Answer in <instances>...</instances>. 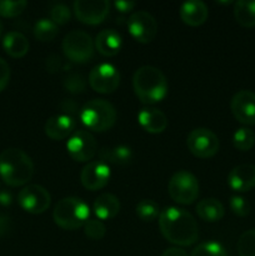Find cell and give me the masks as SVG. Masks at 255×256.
<instances>
[{"instance_id":"obj_34","label":"cell","mask_w":255,"mask_h":256,"mask_svg":"<svg viewBox=\"0 0 255 256\" xmlns=\"http://www.w3.org/2000/svg\"><path fill=\"white\" fill-rule=\"evenodd\" d=\"M86 82L80 74H70L65 78L64 88L72 94H80L85 90Z\"/></svg>"},{"instance_id":"obj_6","label":"cell","mask_w":255,"mask_h":256,"mask_svg":"<svg viewBox=\"0 0 255 256\" xmlns=\"http://www.w3.org/2000/svg\"><path fill=\"white\" fill-rule=\"evenodd\" d=\"M168 192L175 202L190 205L199 196V182L196 176L190 172L179 170L170 178Z\"/></svg>"},{"instance_id":"obj_33","label":"cell","mask_w":255,"mask_h":256,"mask_svg":"<svg viewBox=\"0 0 255 256\" xmlns=\"http://www.w3.org/2000/svg\"><path fill=\"white\" fill-rule=\"evenodd\" d=\"M50 19L56 25H64L70 22L72 12L65 4H56L50 10Z\"/></svg>"},{"instance_id":"obj_29","label":"cell","mask_w":255,"mask_h":256,"mask_svg":"<svg viewBox=\"0 0 255 256\" xmlns=\"http://www.w3.org/2000/svg\"><path fill=\"white\" fill-rule=\"evenodd\" d=\"M236 248L239 256H255V229L242 232L238 240Z\"/></svg>"},{"instance_id":"obj_38","label":"cell","mask_w":255,"mask_h":256,"mask_svg":"<svg viewBox=\"0 0 255 256\" xmlns=\"http://www.w3.org/2000/svg\"><path fill=\"white\" fill-rule=\"evenodd\" d=\"M60 108L64 112L62 114L70 115V116H72V112H76V110H79V106L74 102H72V100H64L62 102V105H60Z\"/></svg>"},{"instance_id":"obj_3","label":"cell","mask_w":255,"mask_h":256,"mask_svg":"<svg viewBox=\"0 0 255 256\" xmlns=\"http://www.w3.org/2000/svg\"><path fill=\"white\" fill-rule=\"evenodd\" d=\"M34 175V162L29 155L16 148L0 152V178L9 186L26 185Z\"/></svg>"},{"instance_id":"obj_37","label":"cell","mask_w":255,"mask_h":256,"mask_svg":"<svg viewBox=\"0 0 255 256\" xmlns=\"http://www.w3.org/2000/svg\"><path fill=\"white\" fill-rule=\"evenodd\" d=\"M135 5H136V2H132V0H116V2H114V6L120 12H132L135 8Z\"/></svg>"},{"instance_id":"obj_26","label":"cell","mask_w":255,"mask_h":256,"mask_svg":"<svg viewBox=\"0 0 255 256\" xmlns=\"http://www.w3.org/2000/svg\"><path fill=\"white\" fill-rule=\"evenodd\" d=\"M59 32V28L48 18H42L34 25V35L40 42H52Z\"/></svg>"},{"instance_id":"obj_23","label":"cell","mask_w":255,"mask_h":256,"mask_svg":"<svg viewBox=\"0 0 255 256\" xmlns=\"http://www.w3.org/2000/svg\"><path fill=\"white\" fill-rule=\"evenodd\" d=\"M196 214L202 220L208 222H216L222 219L225 214L224 205L214 198L202 199L196 205Z\"/></svg>"},{"instance_id":"obj_14","label":"cell","mask_w":255,"mask_h":256,"mask_svg":"<svg viewBox=\"0 0 255 256\" xmlns=\"http://www.w3.org/2000/svg\"><path fill=\"white\" fill-rule=\"evenodd\" d=\"M230 109L239 122L255 125V92L252 90H239L230 100Z\"/></svg>"},{"instance_id":"obj_39","label":"cell","mask_w":255,"mask_h":256,"mask_svg":"<svg viewBox=\"0 0 255 256\" xmlns=\"http://www.w3.org/2000/svg\"><path fill=\"white\" fill-rule=\"evenodd\" d=\"M60 66V58L56 55H52L46 59V68L49 69V72H55V70L59 69Z\"/></svg>"},{"instance_id":"obj_40","label":"cell","mask_w":255,"mask_h":256,"mask_svg":"<svg viewBox=\"0 0 255 256\" xmlns=\"http://www.w3.org/2000/svg\"><path fill=\"white\" fill-rule=\"evenodd\" d=\"M162 256H188V254L182 248H169V249L164 250Z\"/></svg>"},{"instance_id":"obj_41","label":"cell","mask_w":255,"mask_h":256,"mask_svg":"<svg viewBox=\"0 0 255 256\" xmlns=\"http://www.w3.org/2000/svg\"><path fill=\"white\" fill-rule=\"evenodd\" d=\"M12 202V194L9 192H6V190H0V205H2V206H9Z\"/></svg>"},{"instance_id":"obj_32","label":"cell","mask_w":255,"mask_h":256,"mask_svg":"<svg viewBox=\"0 0 255 256\" xmlns=\"http://www.w3.org/2000/svg\"><path fill=\"white\" fill-rule=\"evenodd\" d=\"M28 6L25 0H16V2H9V0H0V15L4 18H15L22 14Z\"/></svg>"},{"instance_id":"obj_12","label":"cell","mask_w":255,"mask_h":256,"mask_svg":"<svg viewBox=\"0 0 255 256\" xmlns=\"http://www.w3.org/2000/svg\"><path fill=\"white\" fill-rule=\"evenodd\" d=\"M89 84L92 90L100 94L114 92L120 84L119 70L108 62L96 65L89 74Z\"/></svg>"},{"instance_id":"obj_25","label":"cell","mask_w":255,"mask_h":256,"mask_svg":"<svg viewBox=\"0 0 255 256\" xmlns=\"http://www.w3.org/2000/svg\"><path fill=\"white\" fill-rule=\"evenodd\" d=\"M234 18L244 28H255V0H238L234 2Z\"/></svg>"},{"instance_id":"obj_7","label":"cell","mask_w":255,"mask_h":256,"mask_svg":"<svg viewBox=\"0 0 255 256\" xmlns=\"http://www.w3.org/2000/svg\"><path fill=\"white\" fill-rule=\"evenodd\" d=\"M62 52L65 56L74 62H88L94 55V40L82 30H72L62 40Z\"/></svg>"},{"instance_id":"obj_31","label":"cell","mask_w":255,"mask_h":256,"mask_svg":"<svg viewBox=\"0 0 255 256\" xmlns=\"http://www.w3.org/2000/svg\"><path fill=\"white\" fill-rule=\"evenodd\" d=\"M82 228H84V234L94 242H99L106 234V228L99 219H89Z\"/></svg>"},{"instance_id":"obj_13","label":"cell","mask_w":255,"mask_h":256,"mask_svg":"<svg viewBox=\"0 0 255 256\" xmlns=\"http://www.w3.org/2000/svg\"><path fill=\"white\" fill-rule=\"evenodd\" d=\"M72 6L78 20L84 24L96 25L108 16L110 2L108 0H76Z\"/></svg>"},{"instance_id":"obj_17","label":"cell","mask_w":255,"mask_h":256,"mask_svg":"<svg viewBox=\"0 0 255 256\" xmlns=\"http://www.w3.org/2000/svg\"><path fill=\"white\" fill-rule=\"evenodd\" d=\"M74 118L66 114H59L50 116L44 125L45 134L52 140H62L72 136L75 132Z\"/></svg>"},{"instance_id":"obj_18","label":"cell","mask_w":255,"mask_h":256,"mask_svg":"<svg viewBox=\"0 0 255 256\" xmlns=\"http://www.w3.org/2000/svg\"><path fill=\"white\" fill-rule=\"evenodd\" d=\"M138 122L145 132L150 134H160L168 126V118L156 108H142L138 114Z\"/></svg>"},{"instance_id":"obj_30","label":"cell","mask_w":255,"mask_h":256,"mask_svg":"<svg viewBox=\"0 0 255 256\" xmlns=\"http://www.w3.org/2000/svg\"><path fill=\"white\" fill-rule=\"evenodd\" d=\"M190 256H228V254L220 242H206L198 245Z\"/></svg>"},{"instance_id":"obj_15","label":"cell","mask_w":255,"mask_h":256,"mask_svg":"<svg viewBox=\"0 0 255 256\" xmlns=\"http://www.w3.org/2000/svg\"><path fill=\"white\" fill-rule=\"evenodd\" d=\"M110 180V168L102 160L90 162L82 168L80 174V182L88 190H100L106 186Z\"/></svg>"},{"instance_id":"obj_16","label":"cell","mask_w":255,"mask_h":256,"mask_svg":"<svg viewBox=\"0 0 255 256\" xmlns=\"http://www.w3.org/2000/svg\"><path fill=\"white\" fill-rule=\"evenodd\" d=\"M228 184L238 192H246L255 188V165L240 164L228 175Z\"/></svg>"},{"instance_id":"obj_35","label":"cell","mask_w":255,"mask_h":256,"mask_svg":"<svg viewBox=\"0 0 255 256\" xmlns=\"http://www.w3.org/2000/svg\"><path fill=\"white\" fill-rule=\"evenodd\" d=\"M230 209L238 216H248L250 212V204L245 198L239 196V195H232L230 198Z\"/></svg>"},{"instance_id":"obj_1","label":"cell","mask_w":255,"mask_h":256,"mask_svg":"<svg viewBox=\"0 0 255 256\" xmlns=\"http://www.w3.org/2000/svg\"><path fill=\"white\" fill-rule=\"evenodd\" d=\"M159 228L162 236L179 246H190L199 239V225L189 212L169 206L160 212Z\"/></svg>"},{"instance_id":"obj_20","label":"cell","mask_w":255,"mask_h":256,"mask_svg":"<svg viewBox=\"0 0 255 256\" xmlns=\"http://www.w3.org/2000/svg\"><path fill=\"white\" fill-rule=\"evenodd\" d=\"M95 48L102 56H115L122 49V35L114 29H104L95 38Z\"/></svg>"},{"instance_id":"obj_11","label":"cell","mask_w":255,"mask_h":256,"mask_svg":"<svg viewBox=\"0 0 255 256\" xmlns=\"http://www.w3.org/2000/svg\"><path fill=\"white\" fill-rule=\"evenodd\" d=\"M128 29L130 35L136 42L148 44L156 36L158 22L150 12L145 10H138L132 12L128 19Z\"/></svg>"},{"instance_id":"obj_8","label":"cell","mask_w":255,"mask_h":256,"mask_svg":"<svg viewBox=\"0 0 255 256\" xmlns=\"http://www.w3.org/2000/svg\"><path fill=\"white\" fill-rule=\"evenodd\" d=\"M186 145L189 152L199 159L212 158L219 152V138L206 128H198L192 130L186 138Z\"/></svg>"},{"instance_id":"obj_2","label":"cell","mask_w":255,"mask_h":256,"mask_svg":"<svg viewBox=\"0 0 255 256\" xmlns=\"http://www.w3.org/2000/svg\"><path fill=\"white\" fill-rule=\"evenodd\" d=\"M168 80L164 72L152 65L140 66L132 75V89L144 104L159 102L168 94Z\"/></svg>"},{"instance_id":"obj_42","label":"cell","mask_w":255,"mask_h":256,"mask_svg":"<svg viewBox=\"0 0 255 256\" xmlns=\"http://www.w3.org/2000/svg\"><path fill=\"white\" fill-rule=\"evenodd\" d=\"M2 22H0V36H2Z\"/></svg>"},{"instance_id":"obj_5","label":"cell","mask_w":255,"mask_h":256,"mask_svg":"<svg viewBox=\"0 0 255 256\" xmlns=\"http://www.w3.org/2000/svg\"><path fill=\"white\" fill-rule=\"evenodd\" d=\"M80 120L92 132H106L116 122V110L104 99H92L80 109Z\"/></svg>"},{"instance_id":"obj_22","label":"cell","mask_w":255,"mask_h":256,"mask_svg":"<svg viewBox=\"0 0 255 256\" xmlns=\"http://www.w3.org/2000/svg\"><path fill=\"white\" fill-rule=\"evenodd\" d=\"M2 48L9 56L20 59L29 52V40L19 32H9L2 39Z\"/></svg>"},{"instance_id":"obj_36","label":"cell","mask_w":255,"mask_h":256,"mask_svg":"<svg viewBox=\"0 0 255 256\" xmlns=\"http://www.w3.org/2000/svg\"><path fill=\"white\" fill-rule=\"evenodd\" d=\"M10 80V66L2 58H0V92L8 86Z\"/></svg>"},{"instance_id":"obj_21","label":"cell","mask_w":255,"mask_h":256,"mask_svg":"<svg viewBox=\"0 0 255 256\" xmlns=\"http://www.w3.org/2000/svg\"><path fill=\"white\" fill-rule=\"evenodd\" d=\"M94 214L99 220H109L116 216L120 212V202L115 195L104 192L95 199Z\"/></svg>"},{"instance_id":"obj_4","label":"cell","mask_w":255,"mask_h":256,"mask_svg":"<svg viewBox=\"0 0 255 256\" xmlns=\"http://www.w3.org/2000/svg\"><path fill=\"white\" fill-rule=\"evenodd\" d=\"M89 205L79 198L68 196L56 202L52 212L54 222L64 230H76L89 220Z\"/></svg>"},{"instance_id":"obj_10","label":"cell","mask_w":255,"mask_h":256,"mask_svg":"<svg viewBox=\"0 0 255 256\" xmlns=\"http://www.w3.org/2000/svg\"><path fill=\"white\" fill-rule=\"evenodd\" d=\"M68 154L78 162L92 160L98 152V142L92 132L86 130H75L66 142Z\"/></svg>"},{"instance_id":"obj_9","label":"cell","mask_w":255,"mask_h":256,"mask_svg":"<svg viewBox=\"0 0 255 256\" xmlns=\"http://www.w3.org/2000/svg\"><path fill=\"white\" fill-rule=\"evenodd\" d=\"M18 202L26 212L42 214L49 209L52 204V196L42 185L30 184L20 190L18 194Z\"/></svg>"},{"instance_id":"obj_27","label":"cell","mask_w":255,"mask_h":256,"mask_svg":"<svg viewBox=\"0 0 255 256\" xmlns=\"http://www.w3.org/2000/svg\"><path fill=\"white\" fill-rule=\"evenodd\" d=\"M138 218L144 222H152L155 219H159L160 208L154 200L142 199L140 200L135 208Z\"/></svg>"},{"instance_id":"obj_28","label":"cell","mask_w":255,"mask_h":256,"mask_svg":"<svg viewBox=\"0 0 255 256\" xmlns=\"http://www.w3.org/2000/svg\"><path fill=\"white\" fill-rule=\"evenodd\" d=\"M255 144V132L249 128H239L232 135V145L240 152H248Z\"/></svg>"},{"instance_id":"obj_19","label":"cell","mask_w":255,"mask_h":256,"mask_svg":"<svg viewBox=\"0 0 255 256\" xmlns=\"http://www.w3.org/2000/svg\"><path fill=\"white\" fill-rule=\"evenodd\" d=\"M180 18L182 22L190 26H199L204 24L209 15L206 4L200 0H190L182 2L179 10Z\"/></svg>"},{"instance_id":"obj_24","label":"cell","mask_w":255,"mask_h":256,"mask_svg":"<svg viewBox=\"0 0 255 256\" xmlns=\"http://www.w3.org/2000/svg\"><path fill=\"white\" fill-rule=\"evenodd\" d=\"M102 162L115 165H126L132 162V152L126 145H115V146H105L99 152Z\"/></svg>"}]
</instances>
